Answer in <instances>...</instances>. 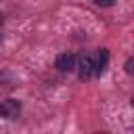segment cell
<instances>
[{"label": "cell", "instance_id": "3957f363", "mask_svg": "<svg viewBox=\"0 0 134 134\" xmlns=\"http://www.w3.org/2000/svg\"><path fill=\"white\" fill-rule=\"evenodd\" d=\"M77 71H80V77L82 80H88L94 75V59L90 54H84L77 63Z\"/></svg>", "mask_w": 134, "mask_h": 134}, {"label": "cell", "instance_id": "6da1fadb", "mask_svg": "<svg viewBox=\"0 0 134 134\" xmlns=\"http://www.w3.org/2000/svg\"><path fill=\"white\" fill-rule=\"evenodd\" d=\"M21 113V103L17 98H6L0 103V117L4 119H15Z\"/></svg>", "mask_w": 134, "mask_h": 134}, {"label": "cell", "instance_id": "ba28073f", "mask_svg": "<svg viewBox=\"0 0 134 134\" xmlns=\"http://www.w3.org/2000/svg\"><path fill=\"white\" fill-rule=\"evenodd\" d=\"M132 107H134V96H132Z\"/></svg>", "mask_w": 134, "mask_h": 134}, {"label": "cell", "instance_id": "5b68a950", "mask_svg": "<svg viewBox=\"0 0 134 134\" xmlns=\"http://www.w3.org/2000/svg\"><path fill=\"white\" fill-rule=\"evenodd\" d=\"M126 73L134 75V59H128V61H126Z\"/></svg>", "mask_w": 134, "mask_h": 134}, {"label": "cell", "instance_id": "52a82bcc", "mask_svg": "<svg viewBox=\"0 0 134 134\" xmlns=\"http://www.w3.org/2000/svg\"><path fill=\"white\" fill-rule=\"evenodd\" d=\"M2 21H4V19H2V13H0V25H2Z\"/></svg>", "mask_w": 134, "mask_h": 134}, {"label": "cell", "instance_id": "7a4b0ae2", "mask_svg": "<svg viewBox=\"0 0 134 134\" xmlns=\"http://www.w3.org/2000/svg\"><path fill=\"white\" fill-rule=\"evenodd\" d=\"M57 69L59 71H63V73H69V71H73L75 67H77V61H75V54H71V52H63V54H59L57 57Z\"/></svg>", "mask_w": 134, "mask_h": 134}, {"label": "cell", "instance_id": "8992f818", "mask_svg": "<svg viewBox=\"0 0 134 134\" xmlns=\"http://www.w3.org/2000/svg\"><path fill=\"white\" fill-rule=\"evenodd\" d=\"M92 2H94L96 6H111L115 0H92Z\"/></svg>", "mask_w": 134, "mask_h": 134}, {"label": "cell", "instance_id": "277c9868", "mask_svg": "<svg viewBox=\"0 0 134 134\" xmlns=\"http://www.w3.org/2000/svg\"><path fill=\"white\" fill-rule=\"evenodd\" d=\"M107 63H109V50L100 48L96 54V61H94V75H103L107 69Z\"/></svg>", "mask_w": 134, "mask_h": 134}]
</instances>
